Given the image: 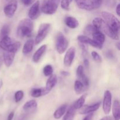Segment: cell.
<instances>
[{
  "label": "cell",
  "instance_id": "obj_25",
  "mask_svg": "<svg viewBox=\"0 0 120 120\" xmlns=\"http://www.w3.org/2000/svg\"><path fill=\"white\" fill-rule=\"evenodd\" d=\"M86 87L84 86V84L82 83L80 80H77L75 82V85H74V89H75V92L78 94L83 93L84 91H85L86 89Z\"/></svg>",
  "mask_w": 120,
  "mask_h": 120
},
{
  "label": "cell",
  "instance_id": "obj_33",
  "mask_svg": "<svg viewBox=\"0 0 120 120\" xmlns=\"http://www.w3.org/2000/svg\"><path fill=\"white\" fill-rule=\"evenodd\" d=\"M72 1L73 0H61V7L63 9L68 10L69 9V6H70V4Z\"/></svg>",
  "mask_w": 120,
  "mask_h": 120
},
{
  "label": "cell",
  "instance_id": "obj_29",
  "mask_svg": "<svg viewBox=\"0 0 120 120\" xmlns=\"http://www.w3.org/2000/svg\"><path fill=\"white\" fill-rule=\"evenodd\" d=\"M98 29L93 25H89L87 26L85 28L84 30V33L87 36H90L91 35L92 36L93 34Z\"/></svg>",
  "mask_w": 120,
  "mask_h": 120
},
{
  "label": "cell",
  "instance_id": "obj_21",
  "mask_svg": "<svg viewBox=\"0 0 120 120\" xmlns=\"http://www.w3.org/2000/svg\"><path fill=\"white\" fill-rule=\"evenodd\" d=\"M35 42L33 39H29L25 42L22 49V52L24 55H28L30 53L34 48Z\"/></svg>",
  "mask_w": 120,
  "mask_h": 120
},
{
  "label": "cell",
  "instance_id": "obj_41",
  "mask_svg": "<svg viewBox=\"0 0 120 120\" xmlns=\"http://www.w3.org/2000/svg\"><path fill=\"white\" fill-rule=\"evenodd\" d=\"M83 63H84L86 68L87 69H89V66H90V62H89V60L87 59H84V61H83Z\"/></svg>",
  "mask_w": 120,
  "mask_h": 120
},
{
  "label": "cell",
  "instance_id": "obj_8",
  "mask_svg": "<svg viewBox=\"0 0 120 120\" xmlns=\"http://www.w3.org/2000/svg\"><path fill=\"white\" fill-rule=\"evenodd\" d=\"M76 5L79 8L86 11H92L96 9L93 0H75Z\"/></svg>",
  "mask_w": 120,
  "mask_h": 120
},
{
  "label": "cell",
  "instance_id": "obj_36",
  "mask_svg": "<svg viewBox=\"0 0 120 120\" xmlns=\"http://www.w3.org/2000/svg\"><path fill=\"white\" fill-rule=\"evenodd\" d=\"M105 56L108 57L110 59H114L115 58L114 54L113 52L111 50H109L106 52V53H105Z\"/></svg>",
  "mask_w": 120,
  "mask_h": 120
},
{
  "label": "cell",
  "instance_id": "obj_26",
  "mask_svg": "<svg viewBox=\"0 0 120 120\" xmlns=\"http://www.w3.org/2000/svg\"><path fill=\"white\" fill-rule=\"evenodd\" d=\"M86 97H87L86 94H83V96H81L78 100H77L74 103V104L72 105L73 107L76 110H79V109H80L83 105H84V103H85Z\"/></svg>",
  "mask_w": 120,
  "mask_h": 120
},
{
  "label": "cell",
  "instance_id": "obj_34",
  "mask_svg": "<svg viewBox=\"0 0 120 120\" xmlns=\"http://www.w3.org/2000/svg\"><path fill=\"white\" fill-rule=\"evenodd\" d=\"M91 56H92L93 59L94 60V61H96V62H98V63H101L102 61L101 57L100 56V55L96 51H93L91 52Z\"/></svg>",
  "mask_w": 120,
  "mask_h": 120
},
{
  "label": "cell",
  "instance_id": "obj_45",
  "mask_svg": "<svg viewBox=\"0 0 120 120\" xmlns=\"http://www.w3.org/2000/svg\"><path fill=\"white\" fill-rule=\"evenodd\" d=\"M116 47L117 48V49H118V50H120V42H117V43H116Z\"/></svg>",
  "mask_w": 120,
  "mask_h": 120
},
{
  "label": "cell",
  "instance_id": "obj_35",
  "mask_svg": "<svg viewBox=\"0 0 120 120\" xmlns=\"http://www.w3.org/2000/svg\"><path fill=\"white\" fill-rule=\"evenodd\" d=\"M116 0H105V4L108 8H114L116 5Z\"/></svg>",
  "mask_w": 120,
  "mask_h": 120
},
{
  "label": "cell",
  "instance_id": "obj_7",
  "mask_svg": "<svg viewBox=\"0 0 120 120\" xmlns=\"http://www.w3.org/2000/svg\"><path fill=\"white\" fill-rule=\"evenodd\" d=\"M112 94L109 90H106L104 92V98L103 101V111L106 115L110 114L111 109Z\"/></svg>",
  "mask_w": 120,
  "mask_h": 120
},
{
  "label": "cell",
  "instance_id": "obj_5",
  "mask_svg": "<svg viewBox=\"0 0 120 120\" xmlns=\"http://www.w3.org/2000/svg\"><path fill=\"white\" fill-rule=\"evenodd\" d=\"M51 25L49 23H42L39 27L38 34L35 40V44L38 45L45 39L49 33Z\"/></svg>",
  "mask_w": 120,
  "mask_h": 120
},
{
  "label": "cell",
  "instance_id": "obj_38",
  "mask_svg": "<svg viewBox=\"0 0 120 120\" xmlns=\"http://www.w3.org/2000/svg\"><path fill=\"white\" fill-rule=\"evenodd\" d=\"M95 6H96V8H98L100 5H101L103 0H93Z\"/></svg>",
  "mask_w": 120,
  "mask_h": 120
},
{
  "label": "cell",
  "instance_id": "obj_22",
  "mask_svg": "<svg viewBox=\"0 0 120 120\" xmlns=\"http://www.w3.org/2000/svg\"><path fill=\"white\" fill-rule=\"evenodd\" d=\"M48 94L45 88H37V89H33L30 91V95L32 97L35 98H38L41 96Z\"/></svg>",
  "mask_w": 120,
  "mask_h": 120
},
{
  "label": "cell",
  "instance_id": "obj_11",
  "mask_svg": "<svg viewBox=\"0 0 120 120\" xmlns=\"http://www.w3.org/2000/svg\"><path fill=\"white\" fill-rule=\"evenodd\" d=\"M76 55V49L75 47H70L64 56L63 63L65 66L70 67L72 64Z\"/></svg>",
  "mask_w": 120,
  "mask_h": 120
},
{
  "label": "cell",
  "instance_id": "obj_18",
  "mask_svg": "<svg viewBox=\"0 0 120 120\" xmlns=\"http://www.w3.org/2000/svg\"><path fill=\"white\" fill-rule=\"evenodd\" d=\"M112 116L115 120L120 119V105L119 101L116 100L114 101L112 107Z\"/></svg>",
  "mask_w": 120,
  "mask_h": 120
},
{
  "label": "cell",
  "instance_id": "obj_15",
  "mask_svg": "<svg viewBox=\"0 0 120 120\" xmlns=\"http://www.w3.org/2000/svg\"><path fill=\"white\" fill-rule=\"evenodd\" d=\"M15 53L11 52L8 51H5L3 54V61L5 65L7 67H9L13 63L15 58Z\"/></svg>",
  "mask_w": 120,
  "mask_h": 120
},
{
  "label": "cell",
  "instance_id": "obj_23",
  "mask_svg": "<svg viewBox=\"0 0 120 120\" xmlns=\"http://www.w3.org/2000/svg\"><path fill=\"white\" fill-rule=\"evenodd\" d=\"M92 36L93 39L96 42L100 43V44L103 45L104 43V42H105V35H104L103 33H102L100 30H97V31L95 32L92 35Z\"/></svg>",
  "mask_w": 120,
  "mask_h": 120
},
{
  "label": "cell",
  "instance_id": "obj_44",
  "mask_svg": "<svg viewBox=\"0 0 120 120\" xmlns=\"http://www.w3.org/2000/svg\"><path fill=\"white\" fill-rule=\"evenodd\" d=\"M61 75L64 76H68L69 75V73L66 71H61Z\"/></svg>",
  "mask_w": 120,
  "mask_h": 120
},
{
  "label": "cell",
  "instance_id": "obj_6",
  "mask_svg": "<svg viewBox=\"0 0 120 120\" xmlns=\"http://www.w3.org/2000/svg\"><path fill=\"white\" fill-rule=\"evenodd\" d=\"M69 42L62 32H59L56 38L55 46L58 53L63 54L68 49Z\"/></svg>",
  "mask_w": 120,
  "mask_h": 120
},
{
  "label": "cell",
  "instance_id": "obj_20",
  "mask_svg": "<svg viewBox=\"0 0 120 120\" xmlns=\"http://www.w3.org/2000/svg\"><path fill=\"white\" fill-rule=\"evenodd\" d=\"M64 22L67 26L71 29H75L79 26V21H77V19L73 16L66 17L64 20Z\"/></svg>",
  "mask_w": 120,
  "mask_h": 120
},
{
  "label": "cell",
  "instance_id": "obj_17",
  "mask_svg": "<svg viewBox=\"0 0 120 120\" xmlns=\"http://www.w3.org/2000/svg\"><path fill=\"white\" fill-rule=\"evenodd\" d=\"M46 45H43L41 46L35 52V53L33 55L32 57L33 61H34L35 63H38V62L41 60L42 56H43V55L46 52Z\"/></svg>",
  "mask_w": 120,
  "mask_h": 120
},
{
  "label": "cell",
  "instance_id": "obj_3",
  "mask_svg": "<svg viewBox=\"0 0 120 120\" xmlns=\"http://www.w3.org/2000/svg\"><path fill=\"white\" fill-rule=\"evenodd\" d=\"M101 15L104 18V21L113 29L115 32L118 33L120 30V21L113 14L107 11H103Z\"/></svg>",
  "mask_w": 120,
  "mask_h": 120
},
{
  "label": "cell",
  "instance_id": "obj_13",
  "mask_svg": "<svg viewBox=\"0 0 120 120\" xmlns=\"http://www.w3.org/2000/svg\"><path fill=\"white\" fill-rule=\"evenodd\" d=\"M76 75L79 80L84 85V86L87 87L89 85V80L86 75L84 73V68L82 65H79L76 70Z\"/></svg>",
  "mask_w": 120,
  "mask_h": 120
},
{
  "label": "cell",
  "instance_id": "obj_14",
  "mask_svg": "<svg viewBox=\"0 0 120 120\" xmlns=\"http://www.w3.org/2000/svg\"><path fill=\"white\" fill-rule=\"evenodd\" d=\"M101 103L100 102L94 104L93 105H83L80 109H79V113L80 114H88L89 113H91L94 111L98 110L100 107Z\"/></svg>",
  "mask_w": 120,
  "mask_h": 120
},
{
  "label": "cell",
  "instance_id": "obj_31",
  "mask_svg": "<svg viewBox=\"0 0 120 120\" xmlns=\"http://www.w3.org/2000/svg\"><path fill=\"white\" fill-rule=\"evenodd\" d=\"M53 69L50 64H48L43 68V73L45 76H50L53 74Z\"/></svg>",
  "mask_w": 120,
  "mask_h": 120
},
{
  "label": "cell",
  "instance_id": "obj_12",
  "mask_svg": "<svg viewBox=\"0 0 120 120\" xmlns=\"http://www.w3.org/2000/svg\"><path fill=\"white\" fill-rule=\"evenodd\" d=\"M17 9V2L16 1H12L10 3L5 6L4 8V12L8 18L12 17Z\"/></svg>",
  "mask_w": 120,
  "mask_h": 120
},
{
  "label": "cell",
  "instance_id": "obj_24",
  "mask_svg": "<svg viewBox=\"0 0 120 120\" xmlns=\"http://www.w3.org/2000/svg\"><path fill=\"white\" fill-rule=\"evenodd\" d=\"M76 110L71 105L69 107V109L66 111L65 115L63 117L62 120H73L76 114Z\"/></svg>",
  "mask_w": 120,
  "mask_h": 120
},
{
  "label": "cell",
  "instance_id": "obj_30",
  "mask_svg": "<svg viewBox=\"0 0 120 120\" xmlns=\"http://www.w3.org/2000/svg\"><path fill=\"white\" fill-rule=\"evenodd\" d=\"M11 29L9 25L5 24L3 25L1 30V38L5 36H9V34L10 33Z\"/></svg>",
  "mask_w": 120,
  "mask_h": 120
},
{
  "label": "cell",
  "instance_id": "obj_9",
  "mask_svg": "<svg viewBox=\"0 0 120 120\" xmlns=\"http://www.w3.org/2000/svg\"><path fill=\"white\" fill-rule=\"evenodd\" d=\"M41 14L39 1H36L31 6L28 12V16L31 20H35Z\"/></svg>",
  "mask_w": 120,
  "mask_h": 120
},
{
  "label": "cell",
  "instance_id": "obj_47",
  "mask_svg": "<svg viewBox=\"0 0 120 120\" xmlns=\"http://www.w3.org/2000/svg\"><path fill=\"white\" fill-rule=\"evenodd\" d=\"M100 120H109V117L107 116H106V117H103V118H102L101 119H100Z\"/></svg>",
  "mask_w": 120,
  "mask_h": 120
},
{
  "label": "cell",
  "instance_id": "obj_42",
  "mask_svg": "<svg viewBox=\"0 0 120 120\" xmlns=\"http://www.w3.org/2000/svg\"><path fill=\"white\" fill-rule=\"evenodd\" d=\"M14 117V112H10V113H9V114L8 115L7 120H12Z\"/></svg>",
  "mask_w": 120,
  "mask_h": 120
},
{
  "label": "cell",
  "instance_id": "obj_32",
  "mask_svg": "<svg viewBox=\"0 0 120 120\" xmlns=\"http://www.w3.org/2000/svg\"><path fill=\"white\" fill-rule=\"evenodd\" d=\"M23 96H24V93H23V91L22 90H18V91H16L15 93V100L16 103H19L21 100H22V99L23 98Z\"/></svg>",
  "mask_w": 120,
  "mask_h": 120
},
{
  "label": "cell",
  "instance_id": "obj_19",
  "mask_svg": "<svg viewBox=\"0 0 120 120\" xmlns=\"http://www.w3.org/2000/svg\"><path fill=\"white\" fill-rule=\"evenodd\" d=\"M68 105L67 104H64L63 105H61L60 107H59L56 111H55L53 114V117L55 119L59 120L62 118L63 115L65 114L67 109H68Z\"/></svg>",
  "mask_w": 120,
  "mask_h": 120
},
{
  "label": "cell",
  "instance_id": "obj_2",
  "mask_svg": "<svg viewBox=\"0 0 120 120\" xmlns=\"http://www.w3.org/2000/svg\"><path fill=\"white\" fill-rule=\"evenodd\" d=\"M34 29V23L30 19L25 18L20 21L17 27L16 34L21 38L30 37Z\"/></svg>",
  "mask_w": 120,
  "mask_h": 120
},
{
  "label": "cell",
  "instance_id": "obj_46",
  "mask_svg": "<svg viewBox=\"0 0 120 120\" xmlns=\"http://www.w3.org/2000/svg\"><path fill=\"white\" fill-rule=\"evenodd\" d=\"M2 62H3V59H2V57L0 56V68H1V66H2Z\"/></svg>",
  "mask_w": 120,
  "mask_h": 120
},
{
  "label": "cell",
  "instance_id": "obj_1",
  "mask_svg": "<svg viewBox=\"0 0 120 120\" xmlns=\"http://www.w3.org/2000/svg\"><path fill=\"white\" fill-rule=\"evenodd\" d=\"M93 25L100 32L107 35L109 38L116 41L119 39L118 33L115 32L111 27L100 18H96L93 20Z\"/></svg>",
  "mask_w": 120,
  "mask_h": 120
},
{
  "label": "cell",
  "instance_id": "obj_27",
  "mask_svg": "<svg viewBox=\"0 0 120 120\" xmlns=\"http://www.w3.org/2000/svg\"><path fill=\"white\" fill-rule=\"evenodd\" d=\"M37 102L34 100H31L25 103L23 106V109L25 111H30L37 107Z\"/></svg>",
  "mask_w": 120,
  "mask_h": 120
},
{
  "label": "cell",
  "instance_id": "obj_37",
  "mask_svg": "<svg viewBox=\"0 0 120 120\" xmlns=\"http://www.w3.org/2000/svg\"><path fill=\"white\" fill-rule=\"evenodd\" d=\"M35 0H22V2L25 6H29L32 4Z\"/></svg>",
  "mask_w": 120,
  "mask_h": 120
},
{
  "label": "cell",
  "instance_id": "obj_4",
  "mask_svg": "<svg viewBox=\"0 0 120 120\" xmlns=\"http://www.w3.org/2000/svg\"><path fill=\"white\" fill-rule=\"evenodd\" d=\"M60 0H46L41 7L43 13L48 15L54 14L57 11Z\"/></svg>",
  "mask_w": 120,
  "mask_h": 120
},
{
  "label": "cell",
  "instance_id": "obj_40",
  "mask_svg": "<svg viewBox=\"0 0 120 120\" xmlns=\"http://www.w3.org/2000/svg\"><path fill=\"white\" fill-rule=\"evenodd\" d=\"M93 116V114H92V112L88 114L87 116H86L83 120H92Z\"/></svg>",
  "mask_w": 120,
  "mask_h": 120
},
{
  "label": "cell",
  "instance_id": "obj_16",
  "mask_svg": "<svg viewBox=\"0 0 120 120\" xmlns=\"http://www.w3.org/2000/svg\"><path fill=\"white\" fill-rule=\"evenodd\" d=\"M57 82V77L56 75H52L50 76L48 80H47L46 82V85L45 89L46 90L47 93H49L52 89L56 86V83Z\"/></svg>",
  "mask_w": 120,
  "mask_h": 120
},
{
  "label": "cell",
  "instance_id": "obj_39",
  "mask_svg": "<svg viewBox=\"0 0 120 120\" xmlns=\"http://www.w3.org/2000/svg\"><path fill=\"white\" fill-rule=\"evenodd\" d=\"M80 47L81 49H82V50L83 51V52L84 53H87V48H86V46L85 45V44H84V43H80Z\"/></svg>",
  "mask_w": 120,
  "mask_h": 120
},
{
  "label": "cell",
  "instance_id": "obj_10",
  "mask_svg": "<svg viewBox=\"0 0 120 120\" xmlns=\"http://www.w3.org/2000/svg\"><path fill=\"white\" fill-rule=\"evenodd\" d=\"M77 40L79 41L80 43H83L84 44L90 45L91 46L94 47L95 48L101 49L103 48V45H101L100 43H97V42L93 40V39L90 38L87 36H84V35H79L77 36Z\"/></svg>",
  "mask_w": 120,
  "mask_h": 120
},
{
  "label": "cell",
  "instance_id": "obj_28",
  "mask_svg": "<svg viewBox=\"0 0 120 120\" xmlns=\"http://www.w3.org/2000/svg\"><path fill=\"white\" fill-rule=\"evenodd\" d=\"M21 46V44L19 42H15L6 47L4 50L5 51H8L11 52L16 53L19 50Z\"/></svg>",
  "mask_w": 120,
  "mask_h": 120
},
{
  "label": "cell",
  "instance_id": "obj_43",
  "mask_svg": "<svg viewBox=\"0 0 120 120\" xmlns=\"http://www.w3.org/2000/svg\"><path fill=\"white\" fill-rule=\"evenodd\" d=\"M116 12H117L118 16H120V4L117 5L116 7Z\"/></svg>",
  "mask_w": 120,
  "mask_h": 120
}]
</instances>
